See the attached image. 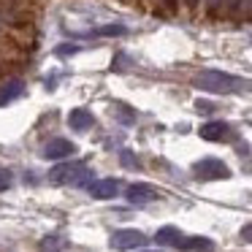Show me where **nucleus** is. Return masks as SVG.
Here are the masks:
<instances>
[{
  "label": "nucleus",
  "mask_w": 252,
  "mask_h": 252,
  "mask_svg": "<svg viewBox=\"0 0 252 252\" xmlns=\"http://www.w3.org/2000/svg\"><path fill=\"white\" fill-rule=\"evenodd\" d=\"M182 239V233H179V228H171V225H165V228H160L158 233H155V241L158 244H171V247H176V241Z\"/></svg>",
  "instance_id": "nucleus-12"
},
{
  "label": "nucleus",
  "mask_w": 252,
  "mask_h": 252,
  "mask_svg": "<svg viewBox=\"0 0 252 252\" xmlns=\"http://www.w3.org/2000/svg\"><path fill=\"white\" fill-rule=\"evenodd\" d=\"M206 3H212V6H217V3H222V0H206Z\"/></svg>",
  "instance_id": "nucleus-21"
},
{
  "label": "nucleus",
  "mask_w": 252,
  "mask_h": 252,
  "mask_svg": "<svg viewBox=\"0 0 252 252\" xmlns=\"http://www.w3.org/2000/svg\"><path fill=\"white\" fill-rule=\"evenodd\" d=\"M73 152H76V147H73V141H68V138H52L44 147L46 160H65V158H71Z\"/></svg>",
  "instance_id": "nucleus-5"
},
{
  "label": "nucleus",
  "mask_w": 252,
  "mask_h": 252,
  "mask_svg": "<svg viewBox=\"0 0 252 252\" xmlns=\"http://www.w3.org/2000/svg\"><path fill=\"white\" fill-rule=\"evenodd\" d=\"M125 198L130 203H149V201H155L158 198V190L155 187H149V185H144V182H136V185H127V190H125Z\"/></svg>",
  "instance_id": "nucleus-6"
},
{
  "label": "nucleus",
  "mask_w": 252,
  "mask_h": 252,
  "mask_svg": "<svg viewBox=\"0 0 252 252\" xmlns=\"http://www.w3.org/2000/svg\"><path fill=\"white\" fill-rule=\"evenodd\" d=\"M8 187H11V171L0 168V192H3V190H8Z\"/></svg>",
  "instance_id": "nucleus-15"
},
{
  "label": "nucleus",
  "mask_w": 252,
  "mask_h": 252,
  "mask_svg": "<svg viewBox=\"0 0 252 252\" xmlns=\"http://www.w3.org/2000/svg\"><path fill=\"white\" fill-rule=\"evenodd\" d=\"M111 250L117 252H127V250H138V247L147 244V236L141 233V230H133V228H125V230H117V233H111Z\"/></svg>",
  "instance_id": "nucleus-4"
},
{
  "label": "nucleus",
  "mask_w": 252,
  "mask_h": 252,
  "mask_svg": "<svg viewBox=\"0 0 252 252\" xmlns=\"http://www.w3.org/2000/svg\"><path fill=\"white\" fill-rule=\"evenodd\" d=\"M125 33H127V28H122V25H103L93 35H125Z\"/></svg>",
  "instance_id": "nucleus-14"
},
{
  "label": "nucleus",
  "mask_w": 252,
  "mask_h": 252,
  "mask_svg": "<svg viewBox=\"0 0 252 252\" xmlns=\"http://www.w3.org/2000/svg\"><path fill=\"white\" fill-rule=\"evenodd\" d=\"M117 192H120V182L117 179H98V182L90 185V195L98 198V201H109Z\"/></svg>",
  "instance_id": "nucleus-8"
},
{
  "label": "nucleus",
  "mask_w": 252,
  "mask_h": 252,
  "mask_svg": "<svg viewBox=\"0 0 252 252\" xmlns=\"http://www.w3.org/2000/svg\"><path fill=\"white\" fill-rule=\"evenodd\" d=\"M236 6H239L241 11H252V0H239V3H236Z\"/></svg>",
  "instance_id": "nucleus-19"
},
{
  "label": "nucleus",
  "mask_w": 252,
  "mask_h": 252,
  "mask_svg": "<svg viewBox=\"0 0 252 252\" xmlns=\"http://www.w3.org/2000/svg\"><path fill=\"white\" fill-rule=\"evenodd\" d=\"M73 52H79V46H57V55H73Z\"/></svg>",
  "instance_id": "nucleus-17"
},
{
  "label": "nucleus",
  "mask_w": 252,
  "mask_h": 252,
  "mask_svg": "<svg viewBox=\"0 0 252 252\" xmlns=\"http://www.w3.org/2000/svg\"><path fill=\"white\" fill-rule=\"evenodd\" d=\"M19 95H25V84L19 82V79L6 82L3 87H0V106H6V103H11V100H17Z\"/></svg>",
  "instance_id": "nucleus-11"
},
{
  "label": "nucleus",
  "mask_w": 252,
  "mask_h": 252,
  "mask_svg": "<svg viewBox=\"0 0 252 252\" xmlns=\"http://www.w3.org/2000/svg\"><path fill=\"white\" fill-rule=\"evenodd\" d=\"M122 163H125V165H136V160H133V155L122 152Z\"/></svg>",
  "instance_id": "nucleus-20"
},
{
  "label": "nucleus",
  "mask_w": 252,
  "mask_h": 252,
  "mask_svg": "<svg viewBox=\"0 0 252 252\" xmlns=\"http://www.w3.org/2000/svg\"><path fill=\"white\" fill-rule=\"evenodd\" d=\"M195 109H198V111H203V114H209V111H212L214 106H212V103H206V100H198V103H195Z\"/></svg>",
  "instance_id": "nucleus-18"
},
{
  "label": "nucleus",
  "mask_w": 252,
  "mask_h": 252,
  "mask_svg": "<svg viewBox=\"0 0 252 252\" xmlns=\"http://www.w3.org/2000/svg\"><path fill=\"white\" fill-rule=\"evenodd\" d=\"M192 174H195L198 179H203V182H212V179H228L230 168L217 158H203V160H198V163L192 165Z\"/></svg>",
  "instance_id": "nucleus-3"
},
{
  "label": "nucleus",
  "mask_w": 252,
  "mask_h": 252,
  "mask_svg": "<svg viewBox=\"0 0 252 252\" xmlns=\"http://www.w3.org/2000/svg\"><path fill=\"white\" fill-rule=\"evenodd\" d=\"M198 133H201L203 141H228L230 138V127L225 122H206V125H201Z\"/></svg>",
  "instance_id": "nucleus-9"
},
{
  "label": "nucleus",
  "mask_w": 252,
  "mask_h": 252,
  "mask_svg": "<svg viewBox=\"0 0 252 252\" xmlns=\"http://www.w3.org/2000/svg\"><path fill=\"white\" fill-rule=\"evenodd\" d=\"M241 239H244V241H250V244H252V222L241 228Z\"/></svg>",
  "instance_id": "nucleus-16"
},
{
  "label": "nucleus",
  "mask_w": 252,
  "mask_h": 252,
  "mask_svg": "<svg viewBox=\"0 0 252 252\" xmlns=\"http://www.w3.org/2000/svg\"><path fill=\"white\" fill-rule=\"evenodd\" d=\"M68 125H71L73 130H90V127L95 125V117H93V111H87V109H73L71 114H68Z\"/></svg>",
  "instance_id": "nucleus-10"
},
{
  "label": "nucleus",
  "mask_w": 252,
  "mask_h": 252,
  "mask_svg": "<svg viewBox=\"0 0 252 252\" xmlns=\"http://www.w3.org/2000/svg\"><path fill=\"white\" fill-rule=\"evenodd\" d=\"M176 250L185 252H214V241L206 239V236H182L176 241Z\"/></svg>",
  "instance_id": "nucleus-7"
},
{
  "label": "nucleus",
  "mask_w": 252,
  "mask_h": 252,
  "mask_svg": "<svg viewBox=\"0 0 252 252\" xmlns=\"http://www.w3.org/2000/svg\"><path fill=\"white\" fill-rule=\"evenodd\" d=\"M49 179L55 185H84L90 179V171L82 160H63L49 171Z\"/></svg>",
  "instance_id": "nucleus-2"
},
{
  "label": "nucleus",
  "mask_w": 252,
  "mask_h": 252,
  "mask_svg": "<svg viewBox=\"0 0 252 252\" xmlns=\"http://www.w3.org/2000/svg\"><path fill=\"white\" fill-rule=\"evenodd\" d=\"M195 87L206 90V93H233V90L247 87V82L222 71H201L195 76Z\"/></svg>",
  "instance_id": "nucleus-1"
},
{
  "label": "nucleus",
  "mask_w": 252,
  "mask_h": 252,
  "mask_svg": "<svg viewBox=\"0 0 252 252\" xmlns=\"http://www.w3.org/2000/svg\"><path fill=\"white\" fill-rule=\"evenodd\" d=\"M65 247V239H60V236H46L44 241H41V250H46V252H57V250H63Z\"/></svg>",
  "instance_id": "nucleus-13"
}]
</instances>
